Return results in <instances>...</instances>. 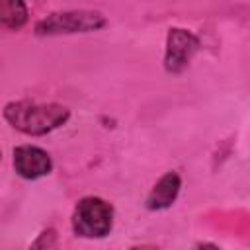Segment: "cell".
I'll list each match as a JSON object with an SVG mask.
<instances>
[{
    "instance_id": "3957f363",
    "label": "cell",
    "mask_w": 250,
    "mask_h": 250,
    "mask_svg": "<svg viewBox=\"0 0 250 250\" xmlns=\"http://www.w3.org/2000/svg\"><path fill=\"white\" fill-rule=\"evenodd\" d=\"M107 25V20L98 10H61L51 12L33 25L37 37H57V35H76L100 31Z\"/></svg>"
},
{
    "instance_id": "277c9868",
    "label": "cell",
    "mask_w": 250,
    "mask_h": 250,
    "mask_svg": "<svg viewBox=\"0 0 250 250\" xmlns=\"http://www.w3.org/2000/svg\"><path fill=\"white\" fill-rule=\"evenodd\" d=\"M201 47L199 37L186 27H170L164 43V70L168 74H182L191 64Z\"/></svg>"
},
{
    "instance_id": "8992f818",
    "label": "cell",
    "mask_w": 250,
    "mask_h": 250,
    "mask_svg": "<svg viewBox=\"0 0 250 250\" xmlns=\"http://www.w3.org/2000/svg\"><path fill=\"white\" fill-rule=\"evenodd\" d=\"M180 191H182V176L176 170L164 172L150 188L145 199V207L148 211H166L176 203Z\"/></svg>"
},
{
    "instance_id": "52a82bcc",
    "label": "cell",
    "mask_w": 250,
    "mask_h": 250,
    "mask_svg": "<svg viewBox=\"0 0 250 250\" xmlns=\"http://www.w3.org/2000/svg\"><path fill=\"white\" fill-rule=\"evenodd\" d=\"M29 20L25 0H0V23L8 31H20Z\"/></svg>"
},
{
    "instance_id": "7a4b0ae2",
    "label": "cell",
    "mask_w": 250,
    "mask_h": 250,
    "mask_svg": "<svg viewBox=\"0 0 250 250\" xmlns=\"http://www.w3.org/2000/svg\"><path fill=\"white\" fill-rule=\"evenodd\" d=\"M115 209L98 195H84L76 201L70 217L72 232L80 238H105L113 230Z\"/></svg>"
},
{
    "instance_id": "5b68a950",
    "label": "cell",
    "mask_w": 250,
    "mask_h": 250,
    "mask_svg": "<svg viewBox=\"0 0 250 250\" xmlns=\"http://www.w3.org/2000/svg\"><path fill=\"white\" fill-rule=\"evenodd\" d=\"M12 166L14 172L23 180H41L53 172L51 154L37 145H18L12 150Z\"/></svg>"
},
{
    "instance_id": "6da1fadb",
    "label": "cell",
    "mask_w": 250,
    "mask_h": 250,
    "mask_svg": "<svg viewBox=\"0 0 250 250\" xmlns=\"http://www.w3.org/2000/svg\"><path fill=\"white\" fill-rule=\"evenodd\" d=\"M2 117L14 131L21 135L43 137L66 125L70 119V109L57 102L39 104L29 100H14L4 105Z\"/></svg>"
}]
</instances>
